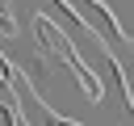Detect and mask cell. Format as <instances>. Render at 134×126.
Listing matches in <instances>:
<instances>
[{"mask_svg": "<svg viewBox=\"0 0 134 126\" xmlns=\"http://www.w3.org/2000/svg\"><path fill=\"white\" fill-rule=\"evenodd\" d=\"M34 29H38V38H42V46H46V50H50V55H54L59 63H67V71H71V76L80 80V88H84V97H88V101L96 105V101L105 97V84H100V80L92 76V67L84 63V55H80V50H75V42L67 38V29H59V25H54L50 17H42V13L34 17Z\"/></svg>", "mask_w": 134, "mask_h": 126, "instance_id": "cell-1", "label": "cell"}, {"mask_svg": "<svg viewBox=\"0 0 134 126\" xmlns=\"http://www.w3.org/2000/svg\"><path fill=\"white\" fill-rule=\"evenodd\" d=\"M34 105H38V109L46 113V122H50V126H80V122H71V118H63L59 109H50V105H46V101H42L38 92H34Z\"/></svg>", "mask_w": 134, "mask_h": 126, "instance_id": "cell-4", "label": "cell"}, {"mask_svg": "<svg viewBox=\"0 0 134 126\" xmlns=\"http://www.w3.org/2000/svg\"><path fill=\"white\" fill-rule=\"evenodd\" d=\"M21 25H17V13H13V0H0V38H17Z\"/></svg>", "mask_w": 134, "mask_h": 126, "instance_id": "cell-2", "label": "cell"}, {"mask_svg": "<svg viewBox=\"0 0 134 126\" xmlns=\"http://www.w3.org/2000/svg\"><path fill=\"white\" fill-rule=\"evenodd\" d=\"M0 109H4V113L17 109V84H13V76H8V80L0 76Z\"/></svg>", "mask_w": 134, "mask_h": 126, "instance_id": "cell-3", "label": "cell"}]
</instances>
